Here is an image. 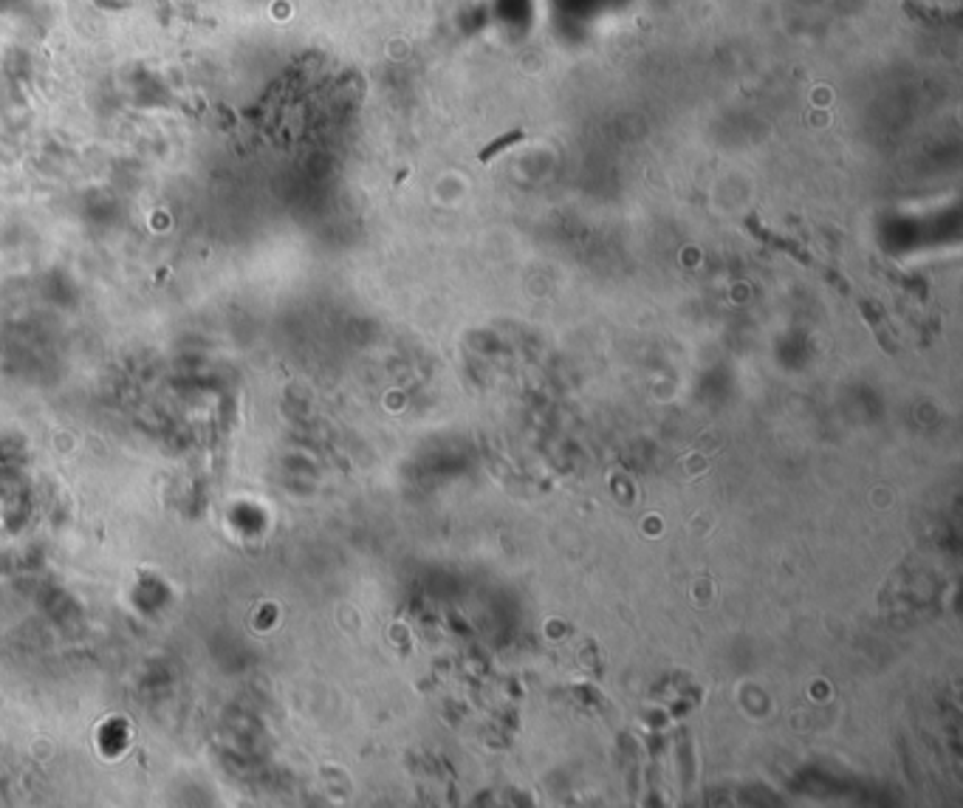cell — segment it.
<instances>
[{"label": "cell", "instance_id": "cell-1", "mask_svg": "<svg viewBox=\"0 0 963 808\" xmlns=\"http://www.w3.org/2000/svg\"><path fill=\"white\" fill-rule=\"evenodd\" d=\"M520 139H523V133H520V130H514V133H509V136H504V139H497L492 148H486L484 153H480V161H489L492 156H497L500 150L509 148V145H514V141H520Z\"/></svg>", "mask_w": 963, "mask_h": 808}]
</instances>
